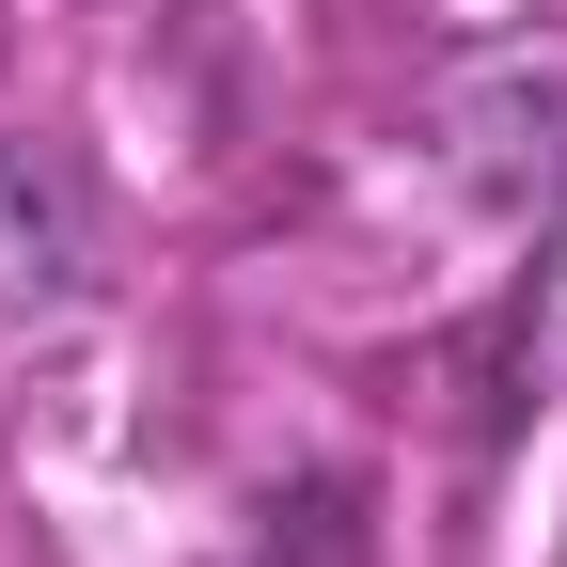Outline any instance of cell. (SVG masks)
Segmentation results:
<instances>
[{
	"instance_id": "cell-1",
	"label": "cell",
	"mask_w": 567,
	"mask_h": 567,
	"mask_svg": "<svg viewBox=\"0 0 567 567\" xmlns=\"http://www.w3.org/2000/svg\"><path fill=\"white\" fill-rule=\"evenodd\" d=\"M111 284V205L80 174V142L0 126V331H63Z\"/></svg>"
}]
</instances>
